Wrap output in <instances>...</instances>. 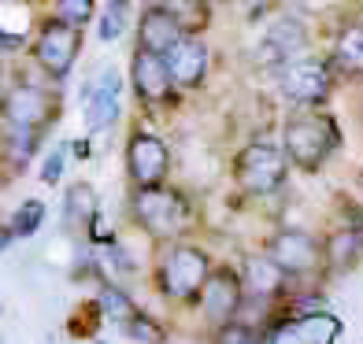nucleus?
Listing matches in <instances>:
<instances>
[{
	"instance_id": "1",
	"label": "nucleus",
	"mask_w": 363,
	"mask_h": 344,
	"mask_svg": "<svg viewBox=\"0 0 363 344\" xmlns=\"http://www.w3.org/2000/svg\"><path fill=\"white\" fill-rule=\"evenodd\" d=\"M334 149H337V122L326 119V115H296L286 126V152L296 167L319 171Z\"/></svg>"
},
{
	"instance_id": "2",
	"label": "nucleus",
	"mask_w": 363,
	"mask_h": 344,
	"mask_svg": "<svg viewBox=\"0 0 363 344\" xmlns=\"http://www.w3.org/2000/svg\"><path fill=\"white\" fill-rule=\"evenodd\" d=\"M134 215L152 237H174L186 226V204H182L178 193L156 185V189H141L134 196Z\"/></svg>"
},
{
	"instance_id": "3",
	"label": "nucleus",
	"mask_w": 363,
	"mask_h": 344,
	"mask_svg": "<svg viewBox=\"0 0 363 344\" xmlns=\"http://www.w3.org/2000/svg\"><path fill=\"white\" fill-rule=\"evenodd\" d=\"M282 178H286V156L274 144L256 141L238 156V182L249 193H271L282 185Z\"/></svg>"
},
{
	"instance_id": "4",
	"label": "nucleus",
	"mask_w": 363,
	"mask_h": 344,
	"mask_svg": "<svg viewBox=\"0 0 363 344\" xmlns=\"http://www.w3.org/2000/svg\"><path fill=\"white\" fill-rule=\"evenodd\" d=\"M208 285V256L201 248H174L163 263V289L174 300H189Z\"/></svg>"
},
{
	"instance_id": "5",
	"label": "nucleus",
	"mask_w": 363,
	"mask_h": 344,
	"mask_svg": "<svg viewBox=\"0 0 363 344\" xmlns=\"http://www.w3.org/2000/svg\"><path fill=\"white\" fill-rule=\"evenodd\" d=\"M278 89L296 104H319L330 93V71L319 59H293L278 67Z\"/></svg>"
},
{
	"instance_id": "6",
	"label": "nucleus",
	"mask_w": 363,
	"mask_h": 344,
	"mask_svg": "<svg viewBox=\"0 0 363 344\" xmlns=\"http://www.w3.org/2000/svg\"><path fill=\"white\" fill-rule=\"evenodd\" d=\"M38 63L52 74V78H63L71 71V63L78 56V30L67 26V23H60L52 19L45 30H41V38H38Z\"/></svg>"
},
{
	"instance_id": "7",
	"label": "nucleus",
	"mask_w": 363,
	"mask_h": 344,
	"mask_svg": "<svg viewBox=\"0 0 363 344\" xmlns=\"http://www.w3.org/2000/svg\"><path fill=\"white\" fill-rule=\"evenodd\" d=\"M271 263L286 274H308L319 267V244L315 237L301 234V229H282L271 237Z\"/></svg>"
},
{
	"instance_id": "8",
	"label": "nucleus",
	"mask_w": 363,
	"mask_h": 344,
	"mask_svg": "<svg viewBox=\"0 0 363 344\" xmlns=\"http://www.w3.org/2000/svg\"><path fill=\"white\" fill-rule=\"evenodd\" d=\"M126 163H130V178L141 189H156V182L167 174V144L152 134H138L126 149Z\"/></svg>"
},
{
	"instance_id": "9",
	"label": "nucleus",
	"mask_w": 363,
	"mask_h": 344,
	"mask_svg": "<svg viewBox=\"0 0 363 344\" xmlns=\"http://www.w3.org/2000/svg\"><path fill=\"white\" fill-rule=\"evenodd\" d=\"M341 333V322L326 311H311V315H296L289 322H282L271 333V344H334V337Z\"/></svg>"
},
{
	"instance_id": "10",
	"label": "nucleus",
	"mask_w": 363,
	"mask_h": 344,
	"mask_svg": "<svg viewBox=\"0 0 363 344\" xmlns=\"http://www.w3.org/2000/svg\"><path fill=\"white\" fill-rule=\"evenodd\" d=\"M182 38H186V34H182V19H178V15H174L167 4H163V8H148V11H145L141 30H138L141 52L163 59Z\"/></svg>"
},
{
	"instance_id": "11",
	"label": "nucleus",
	"mask_w": 363,
	"mask_h": 344,
	"mask_svg": "<svg viewBox=\"0 0 363 344\" xmlns=\"http://www.w3.org/2000/svg\"><path fill=\"white\" fill-rule=\"evenodd\" d=\"M4 115L15 130H38L48 115H52V101L38 86H15L4 96Z\"/></svg>"
},
{
	"instance_id": "12",
	"label": "nucleus",
	"mask_w": 363,
	"mask_h": 344,
	"mask_svg": "<svg viewBox=\"0 0 363 344\" xmlns=\"http://www.w3.org/2000/svg\"><path fill=\"white\" fill-rule=\"evenodd\" d=\"M163 67H167L171 81L178 86H201V78L208 71V48L193 38H182L167 56H163Z\"/></svg>"
},
{
	"instance_id": "13",
	"label": "nucleus",
	"mask_w": 363,
	"mask_h": 344,
	"mask_svg": "<svg viewBox=\"0 0 363 344\" xmlns=\"http://www.w3.org/2000/svg\"><path fill=\"white\" fill-rule=\"evenodd\" d=\"M304 45H308L304 26L296 19H289V15H278V19L271 23V30H267V38H263V56L286 67V63H293L304 52Z\"/></svg>"
},
{
	"instance_id": "14",
	"label": "nucleus",
	"mask_w": 363,
	"mask_h": 344,
	"mask_svg": "<svg viewBox=\"0 0 363 344\" xmlns=\"http://www.w3.org/2000/svg\"><path fill=\"white\" fill-rule=\"evenodd\" d=\"M119 89H123V81L115 71H104L101 81L89 89V96H86V126L89 130H104L119 119Z\"/></svg>"
},
{
	"instance_id": "15",
	"label": "nucleus",
	"mask_w": 363,
	"mask_h": 344,
	"mask_svg": "<svg viewBox=\"0 0 363 344\" xmlns=\"http://www.w3.org/2000/svg\"><path fill=\"white\" fill-rule=\"evenodd\" d=\"M238 304H241V285H238L234 270H216V277H208V285H204V311H208V319L226 326L230 315L238 311Z\"/></svg>"
},
{
	"instance_id": "16",
	"label": "nucleus",
	"mask_w": 363,
	"mask_h": 344,
	"mask_svg": "<svg viewBox=\"0 0 363 344\" xmlns=\"http://www.w3.org/2000/svg\"><path fill=\"white\" fill-rule=\"evenodd\" d=\"M134 86H138V93L145 96V101H160V96L167 93L171 74H167L160 56H148V52L134 56Z\"/></svg>"
},
{
	"instance_id": "17",
	"label": "nucleus",
	"mask_w": 363,
	"mask_h": 344,
	"mask_svg": "<svg viewBox=\"0 0 363 344\" xmlns=\"http://www.w3.org/2000/svg\"><path fill=\"white\" fill-rule=\"evenodd\" d=\"M96 219V193L89 185H71L67 200H63V222L71 226H89Z\"/></svg>"
},
{
	"instance_id": "18",
	"label": "nucleus",
	"mask_w": 363,
	"mask_h": 344,
	"mask_svg": "<svg viewBox=\"0 0 363 344\" xmlns=\"http://www.w3.org/2000/svg\"><path fill=\"white\" fill-rule=\"evenodd\" d=\"M282 285V277H278V267L271 263L267 256H256L245 263V289L256 292V297H271V292Z\"/></svg>"
},
{
	"instance_id": "19",
	"label": "nucleus",
	"mask_w": 363,
	"mask_h": 344,
	"mask_svg": "<svg viewBox=\"0 0 363 344\" xmlns=\"http://www.w3.org/2000/svg\"><path fill=\"white\" fill-rule=\"evenodd\" d=\"M359 248H363V229H341V234L330 237V259H334V267H352Z\"/></svg>"
},
{
	"instance_id": "20",
	"label": "nucleus",
	"mask_w": 363,
	"mask_h": 344,
	"mask_svg": "<svg viewBox=\"0 0 363 344\" xmlns=\"http://www.w3.org/2000/svg\"><path fill=\"white\" fill-rule=\"evenodd\" d=\"M96 304H101V311H104L111 322H123V326L138 315L134 304H130V297H126L123 289H115V285H104L101 292H96Z\"/></svg>"
},
{
	"instance_id": "21",
	"label": "nucleus",
	"mask_w": 363,
	"mask_h": 344,
	"mask_svg": "<svg viewBox=\"0 0 363 344\" xmlns=\"http://www.w3.org/2000/svg\"><path fill=\"white\" fill-rule=\"evenodd\" d=\"M337 59L349 71H363V26H349L337 41Z\"/></svg>"
},
{
	"instance_id": "22",
	"label": "nucleus",
	"mask_w": 363,
	"mask_h": 344,
	"mask_svg": "<svg viewBox=\"0 0 363 344\" xmlns=\"http://www.w3.org/2000/svg\"><path fill=\"white\" fill-rule=\"evenodd\" d=\"M41 219H45V204L41 200H26L19 211H15V219H11V234H19V237H30L34 229L41 226Z\"/></svg>"
},
{
	"instance_id": "23",
	"label": "nucleus",
	"mask_w": 363,
	"mask_h": 344,
	"mask_svg": "<svg viewBox=\"0 0 363 344\" xmlns=\"http://www.w3.org/2000/svg\"><path fill=\"white\" fill-rule=\"evenodd\" d=\"M123 15H126V4H108L101 11V38L104 41H115V38L123 34V26H126Z\"/></svg>"
},
{
	"instance_id": "24",
	"label": "nucleus",
	"mask_w": 363,
	"mask_h": 344,
	"mask_svg": "<svg viewBox=\"0 0 363 344\" xmlns=\"http://www.w3.org/2000/svg\"><path fill=\"white\" fill-rule=\"evenodd\" d=\"M126 333L134 337V340H141V344H163V330L156 322H148L145 315H134L126 322Z\"/></svg>"
},
{
	"instance_id": "25",
	"label": "nucleus",
	"mask_w": 363,
	"mask_h": 344,
	"mask_svg": "<svg viewBox=\"0 0 363 344\" xmlns=\"http://www.w3.org/2000/svg\"><path fill=\"white\" fill-rule=\"evenodd\" d=\"M56 11H60V23H67V26H82V23H89L93 4H89V0H63V4H60Z\"/></svg>"
},
{
	"instance_id": "26",
	"label": "nucleus",
	"mask_w": 363,
	"mask_h": 344,
	"mask_svg": "<svg viewBox=\"0 0 363 344\" xmlns=\"http://www.w3.org/2000/svg\"><path fill=\"white\" fill-rule=\"evenodd\" d=\"M216 344H256V333L249 330V326H241V322H226L219 330Z\"/></svg>"
},
{
	"instance_id": "27",
	"label": "nucleus",
	"mask_w": 363,
	"mask_h": 344,
	"mask_svg": "<svg viewBox=\"0 0 363 344\" xmlns=\"http://www.w3.org/2000/svg\"><path fill=\"white\" fill-rule=\"evenodd\" d=\"M30 149H34V130H15V134H11V152L19 159H26Z\"/></svg>"
},
{
	"instance_id": "28",
	"label": "nucleus",
	"mask_w": 363,
	"mask_h": 344,
	"mask_svg": "<svg viewBox=\"0 0 363 344\" xmlns=\"http://www.w3.org/2000/svg\"><path fill=\"white\" fill-rule=\"evenodd\" d=\"M60 171H63V152H52L48 156V163H45V171H41V178L48 185H56L60 182Z\"/></svg>"
},
{
	"instance_id": "29",
	"label": "nucleus",
	"mask_w": 363,
	"mask_h": 344,
	"mask_svg": "<svg viewBox=\"0 0 363 344\" xmlns=\"http://www.w3.org/2000/svg\"><path fill=\"white\" fill-rule=\"evenodd\" d=\"M19 45H23L19 34H0V48H4V52H11V48H19Z\"/></svg>"
},
{
	"instance_id": "30",
	"label": "nucleus",
	"mask_w": 363,
	"mask_h": 344,
	"mask_svg": "<svg viewBox=\"0 0 363 344\" xmlns=\"http://www.w3.org/2000/svg\"><path fill=\"white\" fill-rule=\"evenodd\" d=\"M359 182H363V178H359Z\"/></svg>"
}]
</instances>
